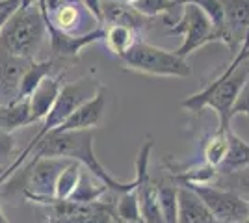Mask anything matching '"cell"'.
<instances>
[{
	"instance_id": "6da1fadb",
	"label": "cell",
	"mask_w": 249,
	"mask_h": 223,
	"mask_svg": "<svg viewBox=\"0 0 249 223\" xmlns=\"http://www.w3.org/2000/svg\"><path fill=\"white\" fill-rule=\"evenodd\" d=\"M95 130H69L49 134L41 139V143L32 151L30 158H67L78 162L82 168L97 177L110 191L124 193L136 188L134 181H117L110 171L97 160L93 151Z\"/></svg>"
},
{
	"instance_id": "7a4b0ae2",
	"label": "cell",
	"mask_w": 249,
	"mask_h": 223,
	"mask_svg": "<svg viewBox=\"0 0 249 223\" xmlns=\"http://www.w3.org/2000/svg\"><path fill=\"white\" fill-rule=\"evenodd\" d=\"M103 87V84L95 78V76H84L80 80H74V82H69V84H63L60 93L56 97V103L52 104L51 112L45 116V119L39 125V130L37 134L30 139V143L24 147L21 154H17L15 160L11 162L10 166L6 168V171L0 173V186L6 182L8 177H11L17 170H21L22 164L30 158L32 151L41 143L43 138H47L51 132H54L56 128L62 125L67 117L73 114L78 106H82L86 101H89L91 97L97 95V91Z\"/></svg>"
},
{
	"instance_id": "3957f363",
	"label": "cell",
	"mask_w": 249,
	"mask_h": 223,
	"mask_svg": "<svg viewBox=\"0 0 249 223\" xmlns=\"http://www.w3.org/2000/svg\"><path fill=\"white\" fill-rule=\"evenodd\" d=\"M249 76V60L240 62L238 65H227L221 73L208 82L201 91L194 93V95L186 97L180 108H184L188 112L199 116L203 108H212L218 116L219 127L218 130L221 132H227L231 130V112L234 106V101L238 97L242 86L246 82V78Z\"/></svg>"
},
{
	"instance_id": "277c9868",
	"label": "cell",
	"mask_w": 249,
	"mask_h": 223,
	"mask_svg": "<svg viewBox=\"0 0 249 223\" xmlns=\"http://www.w3.org/2000/svg\"><path fill=\"white\" fill-rule=\"evenodd\" d=\"M47 37V24L37 2L22 0L0 32V49L34 62Z\"/></svg>"
},
{
	"instance_id": "5b68a950",
	"label": "cell",
	"mask_w": 249,
	"mask_h": 223,
	"mask_svg": "<svg viewBox=\"0 0 249 223\" xmlns=\"http://www.w3.org/2000/svg\"><path fill=\"white\" fill-rule=\"evenodd\" d=\"M119 60L126 71L149 74V76L188 78L192 74V69L186 60L178 58L173 51L160 49L142 39L136 41Z\"/></svg>"
},
{
	"instance_id": "8992f818",
	"label": "cell",
	"mask_w": 249,
	"mask_h": 223,
	"mask_svg": "<svg viewBox=\"0 0 249 223\" xmlns=\"http://www.w3.org/2000/svg\"><path fill=\"white\" fill-rule=\"evenodd\" d=\"M180 8H182L180 17L177 21H171V26L167 30L171 34H180L184 37L182 45L177 47L173 52L178 58L186 60V56L196 52L197 49L205 47L208 43L219 41V37L214 26L207 19V15L199 8L192 6V4H180Z\"/></svg>"
},
{
	"instance_id": "52a82bcc",
	"label": "cell",
	"mask_w": 249,
	"mask_h": 223,
	"mask_svg": "<svg viewBox=\"0 0 249 223\" xmlns=\"http://www.w3.org/2000/svg\"><path fill=\"white\" fill-rule=\"evenodd\" d=\"M205 203L216 223H242L249 214V201L240 193H234L216 184H184Z\"/></svg>"
},
{
	"instance_id": "ba28073f",
	"label": "cell",
	"mask_w": 249,
	"mask_h": 223,
	"mask_svg": "<svg viewBox=\"0 0 249 223\" xmlns=\"http://www.w3.org/2000/svg\"><path fill=\"white\" fill-rule=\"evenodd\" d=\"M115 201H99L91 205H78L71 201L52 199L45 223H114Z\"/></svg>"
},
{
	"instance_id": "9c48e42d",
	"label": "cell",
	"mask_w": 249,
	"mask_h": 223,
	"mask_svg": "<svg viewBox=\"0 0 249 223\" xmlns=\"http://www.w3.org/2000/svg\"><path fill=\"white\" fill-rule=\"evenodd\" d=\"M45 24H47V35L51 41L52 60H78L80 52L86 47L104 39V26H99L84 35H71L54 28L47 19H45Z\"/></svg>"
},
{
	"instance_id": "30bf717a",
	"label": "cell",
	"mask_w": 249,
	"mask_h": 223,
	"mask_svg": "<svg viewBox=\"0 0 249 223\" xmlns=\"http://www.w3.org/2000/svg\"><path fill=\"white\" fill-rule=\"evenodd\" d=\"M225 21V45L231 52L238 54L249 28V0H219Z\"/></svg>"
},
{
	"instance_id": "8fae6325",
	"label": "cell",
	"mask_w": 249,
	"mask_h": 223,
	"mask_svg": "<svg viewBox=\"0 0 249 223\" xmlns=\"http://www.w3.org/2000/svg\"><path fill=\"white\" fill-rule=\"evenodd\" d=\"M104 108H106V87H101L97 95L86 101L82 106H78L71 116L63 121L60 127L51 134L69 132V130H95L101 125Z\"/></svg>"
},
{
	"instance_id": "7c38bea8",
	"label": "cell",
	"mask_w": 249,
	"mask_h": 223,
	"mask_svg": "<svg viewBox=\"0 0 249 223\" xmlns=\"http://www.w3.org/2000/svg\"><path fill=\"white\" fill-rule=\"evenodd\" d=\"M30 60L6 52L0 49V104H8L19 99V87Z\"/></svg>"
},
{
	"instance_id": "4fadbf2b",
	"label": "cell",
	"mask_w": 249,
	"mask_h": 223,
	"mask_svg": "<svg viewBox=\"0 0 249 223\" xmlns=\"http://www.w3.org/2000/svg\"><path fill=\"white\" fill-rule=\"evenodd\" d=\"M63 76H65V73L52 74L49 78H45L41 84L36 87V91L28 97L32 125L34 123H41L45 116L51 112L52 104L56 103V97H58V93H60V89H62L63 86Z\"/></svg>"
},
{
	"instance_id": "5bb4252c",
	"label": "cell",
	"mask_w": 249,
	"mask_h": 223,
	"mask_svg": "<svg viewBox=\"0 0 249 223\" xmlns=\"http://www.w3.org/2000/svg\"><path fill=\"white\" fill-rule=\"evenodd\" d=\"M177 223H216L205 203L184 184L177 191Z\"/></svg>"
},
{
	"instance_id": "9a60e30c",
	"label": "cell",
	"mask_w": 249,
	"mask_h": 223,
	"mask_svg": "<svg viewBox=\"0 0 249 223\" xmlns=\"http://www.w3.org/2000/svg\"><path fill=\"white\" fill-rule=\"evenodd\" d=\"M227 153L225 158L218 168L219 177L232 175L249 168V143L246 139H242L238 134H234L232 130L227 132Z\"/></svg>"
},
{
	"instance_id": "2e32d148",
	"label": "cell",
	"mask_w": 249,
	"mask_h": 223,
	"mask_svg": "<svg viewBox=\"0 0 249 223\" xmlns=\"http://www.w3.org/2000/svg\"><path fill=\"white\" fill-rule=\"evenodd\" d=\"M32 125L28 99H15L8 104H0V128L8 134Z\"/></svg>"
},
{
	"instance_id": "e0dca14e",
	"label": "cell",
	"mask_w": 249,
	"mask_h": 223,
	"mask_svg": "<svg viewBox=\"0 0 249 223\" xmlns=\"http://www.w3.org/2000/svg\"><path fill=\"white\" fill-rule=\"evenodd\" d=\"M108 193H110V190L104 186L103 182L99 181L97 177H93L86 168H82L78 184H76V188H74L73 195H71L67 201L78 203V205H91V203L104 201V197H106Z\"/></svg>"
},
{
	"instance_id": "ac0fdd59",
	"label": "cell",
	"mask_w": 249,
	"mask_h": 223,
	"mask_svg": "<svg viewBox=\"0 0 249 223\" xmlns=\"http://www.w3.org/2000/svg\"><path fill=\"white\" fill-rule=\"evenodd\" d=\"M54 60H34L30 62L28 69L24 71L21 80V87H19V99H28V97L36 91V87L41 84L45 78L52 76L54 73Z\"/></svg>"
},
{
	"instance_id": "d6986e66",
	"label": "cell",
	"mask_w": 249,
	"mask_h": 223,
	"mask_svg": "<svg viewBox=\"0 0 249 223\" xmlns=\"http://www.w3.org/2000/svg\"><path fill=\"white\" fill-rule=\"evenodd\" d=\"M104 45L110 52L121 58L138 39H136V32L128 26L123 24H110L108 30H104Z\"/></svg>"
},
{
	"instance_id": "ffe728a7",
	"label": "cell",
	"mask_w": 249,
	"mask_h": 223,
	"mask_svg": "<svg viewBox=\"0 0 249 223\" xmlns=\"http://www.w3.org/2000/svg\"><path fill=\"white\" fill-rule=\"evenodd\" d=\"M155 184L162 220H164V223H177V191H178V186L167 181H160Z\"/></svg>"
},
{
	"instance_id": "44dd1931",
	"label": "cell",
	"mask_w": 249,
	"mask_h": 223,
	"mask_svg": "<svg viewBox=\"0 0 249 223\" xmlns=\"http://www.w3.org/2000/svg\"><path fill=\"white\" fill-rule=\"evenodd\" d=\"M180 4H192L203 11L218 34L219 43L225 45V21H223V8L219 0H182Z\"/></svg>"
},
{
	"instance_id": "7402d4cb",
	"label": "cell",
	"mask_w": 249,
	"mask_h": 223,
	"mask_svg": "<svg viewBox=\"0 0 249 223\" xmlns=\"http://www.w3.org/2000/svg\"><path fill=\"white\" fill-rule=\"evenodd\" d=\"M227 132L216 130V132L210 134V136L205 139V143H203L205 164L212 166V168H216V170L221 166V162H223V158H225V153H227V143H229Z\"/></svg>"
},
{
	"instance_id": "603a6c76",
	"label": "cell",
	"mask_w": 249,
	"mask_h": 223,
	"mask_svg": "<svg viewBox=\"0 0 249 223\" xmlns=\"http://www.w3.org/2000/svg\"><path fill=\"white\" fill-rule=\"evenodd\" d=\"M80 171H82V166L78 162L71 160L69 166L60 173L58 181H56V190H54V199L58 201H67L71 195H73L74 188L78 184V179H80Z\"/></svg>"
},
{
	"instance_id": "cb8c5ba5",
	"label": "cell",
	"mask_w": 249,
	"mask_h": 223,
	"mask_svg": "<svg viewBox=\"0 0 249 223\" xmlns=\"http://www.w3.org/2000/svg\"><path fill=\"white\" fill-rule=\"evenodd\" d=\"M130 8L136 13H140L142 17L155 19V17L162 15V13H169L173 8H180V4H177L173 0H138Z\"/></svg>"
},
{
	"instance_id": "d4e9b609",
	"label": "cell",
	"mask_w": 249,
	"mask_h": 223,
	"mask_svg": "<svg viewBox=\"0 0 249 223\" xmlns=\"http://www.w3.org/2000/svg\"><path fill=\"white\" fill-rule=\"evenodd\" d=\"M240 114L249 119V76L246 78V82H244L238 97H236V101H234L231 117H236V116H240Z\"/></svg>"
},
{
	"instance_id": "484cf974",
	"label": "cell",
	"mask_w": 249,
	"mask_h": 223,
	"mask_svg": "<svg viewBox=\"0 0 249 223\" xmlns=\"http://www.w3.org/2000/svg\"><path fill=\"white\" fill-rule=\"evenodd\" d=\"M10 158L15 160V138L0 128V168L4 166L6 160Z\"/></svg>"
},
{
	"instance_id": "4316f807",
	"label": "cell",
	"mask_w": 249,
	"mask_h": 223,
	"mask_svg": "<svg viewBox=\"0 0 249 223\" xmlns=\"http://www.w3.org/2000/svg\"><path fill=\"white\" fill-rule=\"evenodd\" d=\"M17 8H19V6H11V8H8L4 13H0V32H2V28H4V24L8 22V19L11 17V13L17 10Z\"/></svg>"
},
{
	"instance_id": "83f0119b",
	"label": "cell",
	"mask_w": 249,
	"mask_h": 223,
	"mask_svg": "<svg viewBox=\"0 0 249 223\" xmlns=\"http://www.w3.org/2000/svg\"><path fill=\"white\" fill-rule=\"evenodd\" d=\"M11 6H19V2H13V0H0V13H4V11L11 8Z\"/></svg>"
},
{
	"instance_id": "f1b7e54d",
	"label": "cell",
	"mask_w": 249,
	"mask_h": 223,
	"mask_svg": "<svg viewBox=\"0 0 249 223\" xmlns=\"http://www.w3.org/2000/svg\"><path fill=\"white\" fill-rule=\"evenodd\" d=\"M0 223H10V220L4 214V208H2V199H0Z\"/></svg>"
},
{
	"instance_id": "f546056e",
	"label": "cell",
	"mask_w": 249,
	"mask_h": 223,
	"mask_svg": "<svg viewBox=\"0 0 249 223\" xmlns=\"http://www.w3.org/2000/svg\"><path fill=\"white\" fill-rule=\"evenodd\" d=\"M124 0H99V4H121Z\"/></svg>"
},
{
	"instance_id": "4dcf8cb0",
	"label": "cell",
	"mask_w": 249,
	"mask_h": 223,
	"mask_svg": "<svg viewBox=\"0 0 249 223\" xmlns=\"http://www.w3.org/2000/svg\"><path fill=\"white\" fill-rule=\"evenodd\" d=\"M138 0H124V4H128V6H132V4H136Z\"/></svg>"
},
{
	"instance_id": "1f68e13d",
	"label": "cell",
	"mask_w": 249,
	"mask_h": 223,
	"mask_svg": "<svg viewBox=\"0 0 249 223\" xmlns=\"http://www.w3.org/2000/svg\"><path fill=\"white\" fill-rule=\"evenodd\" d=\"M244 60H249V51L246 54H244V56H242V62H244Z\"/></svg>"
},
{
	"instance_id": "d6a6232c",
	"label": "cell",
	"mask_w": 249,
	"mask_h": 223,
	"mask_svg": "<svg viewBox=\"0 0 249 223\" xmlns=\"http://www.w3.org/2000/svg\"><path fill=\"white\" fill-rule=\"evenodd\" d=\"M242 223H249V214H248V218H246V220H244Z\"/></svg>"
},
{
	"instance_id": "836d02e7",
	"label": "cell",
	"mask_w": 249,
	"mask_h": 223,
	"mask_svg": "<svg viewBox=\"0 0 249 223\" xmlns=\"http://www.w3.org/2000/svg\"><path fill=\"white\" fill-rule=\"evenodd\" d=\"M173 2H177V4H180V2H182V0H173Z\"/></svg>"
},
{
	"instance_id": "e575fe53",
	"label": "cell",
	"mask_w": 249,
	"mask_h": 223,
	"mask_svg": "<svg viewBox=\"0 0 249 223\" xmlns=\"http://www.w3.org/2000/svg\"><path fill=\"white\" fill-rule=\"evenodd\" d=\"M13 2H19V4H21V2H22V0H13Z\"/></svg>"
},
{
	"instance_id": "d590c367",
	"label": "cell",
	"mask_w": 249,
	"mask_h": 223,
	"mask_svg": "<svg viewBox=\"0 0 249 223\" xmlns=\"http://www.w3.org/2000/svg\"><path fill=\"white\" fill-rule=\"evenodd\" d=\"M34 2H39V0H34Z\"/></svg>"
},
{
	"instance_id": "8d00e7d4",
	"label": "cell",
	"mask_w": 249,
	"mask_h": 223,
	"mask_svg": "<svg viewBox=\"0 0 249 223\" xmlns=\"http://www.w3.org/2000/svg\"><path fill=\"white\" fill-rule=\"evenodd\" d=\"M0 173H2V168H0Z\"/></svg>"
}]
</instances>
